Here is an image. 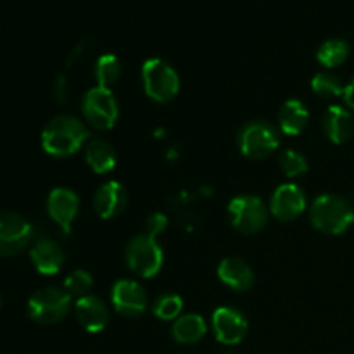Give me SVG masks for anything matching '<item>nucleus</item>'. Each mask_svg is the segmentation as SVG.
I'll use <instances>...</instances> for the list:
<instances>
[{"label":"nucleus","mask_w":354,"mask_h":354,"mask_svg":"<svg viewBox=\"0 0 354 354\" xmlns=\"http://www.w3.org/2000/svg\"><path fill=\"white\" fill-rule=\"evenodd\" d=\"M310 220L311 225L322 234L341 235L354 223V207L344 197L324 194L311 204Z\"/></svg>","instance_id":"f03ea898"},{"label":"nucleus","mask_w":354,"mask_h":354,"mask_svg":"<svg viewBox=\"0 0 354 354\" xmlns=\"http://www.w3.org/2000/svg\"><path fill=\"white\" fill-rule=\"evenodd\" d=\"M207 332V325L204 318L197 313L182 315L173 322L171 335L180 344H197L204 339Z\"/></svg>","instance_id":"412c9836"},{"label":"nucleus","mask_w":354,"mask_h":354,"mask_svg":"<svg viewBox=\"0 0 354 354\" xmlns=\"http://www.w3.org/2000/svg\"><path fill=\"white\" fill-rule=\"evenodd\" d=\"M35 230L26 218L14 211H0V256H16L31 244Z\"/></svg>","instance_id":"1a4fd4ad"},{"label":"nucleus","mask_w":354,"mask_h":354,"mask_svg":"<svg viewBox=\"0 0 354 354\" xmlns=\"http://www.w3.org/2000/svg\"><path fill=\"white\" fill-rule=\"evenodd\" d=\"M322 128L330 142L341 145L346 144L354 135V116L351 111L342 106H330L324 114Z\"/></svg>","instance_id":"f3484780"},{"label":"nucleus","mask_w":354,"mask_h":354,"mask_svg":"<svg viewBox=\"0 0 354 354\" xmlns=\"http://www.w3.org/2000/svg\"><path fill=\"white\" fill-rule=\"evenodd\" d=\"M124 259H127L128 268L144 279L156 277L162 268L165 254H162L161 245L158 244V239L151 234L135 235L124 249Z\"/></svg>","instance_id":"39448f33"},{"label":"nucleus","mask_w":354,"mask_h":354,"mask_svg":"<svg viewBox=\"0 0 354 354\" xmlns=\"http://www.w3.org/2000/svg\"><path fill=\"white\" fill-rule=\"evenodd\" d=\"M211 325H213L216 341H220L225 346H235L244 341L249 328L244 315L230 306H221L214 310Z\"/></svg>","instance_id":"9b49d317"},{"label":"nucleus","mask_w":354,"mask_h":354,"mask_svg":"<svg viewBox=\"0 0 354 354\" xmlns=\"http://www.w3.org/2000/svg\"><path fill=\"white\" fill-rule=\"evenodd\" d=\"M142 85L156 102H169L180 92V76L171 64L162 59H147L142 66Z\"/></svg>","instance_id":"20e7f679"},{"label":"nucleus","mask_w":354,"mask_h":354,"mask_svg":"<svg viewBox=\"0 0 354 354\" xmlns=\"http://www.w3.org/2000/svg\"><path fill=\"white\" fill-rule=\"evenodd\" d=\"M66 95H68V90H66V78L64 76H57V80L54 82V97L57 99V102H66Z\"/></svg>","instance_id":"c85d7f7f"},{"label":"nucleus","mask_w":354,"mask_h":354,"mask_svg":"<svg viewBox=\"0 0 354 354\" xmlns=\"http://www.w3.org/2000/svg\"><path fill=\"white\" fill-rule=\"evenodd\" d=\"M221 354H237V353H232V351H228V353H221Z\"/></svg>","instance_id":"7c9ffc66"},{"label":"nucleus","mask_w":354,"mask_h":354,"mask_svg":"<svg viewBox=\"0 0 354 354\" xmlns=\"http://www.w3.org/2000/svg\"><path fill=\"white\" fill-rule=\"evenodd\" d=\"M0 308H2V297H0Z\"/></svg>","instance_id":"2f4dec72"},{"label":"nucleus","mask_w":354,"mask_h":354,"mask_svg":"<svg viewBox=\"0 0 354 354\" xmlns=\"http://www.w3.org/2000/svg\"><path fill=\"white\" fill-rule=\"evenodd\" d=\"M93 287V277L86 270H75L69 273L64 280V290L71 297H85L90 296V290Z\"/></svg>","instance_id":"bb28decb"},{"label":"nucleus","mask_w":354,"mask_h":354,"mask_svg":"<svg viewBox=\"0 0 354 354\" xmlns=\"http://www.w3.org/2000/svg\"><path fill=\"white\" fill-rule=\"evenodd\" d=\"M82 111L86 123L99 131L114 128L120 118V106L113 90L102 86H93L83 95Z\"/></svg>","instance_id":"0eeeda50"},{"label":"nucleus","mask_w":354,"mask_h":354,"mask_svg":"<svg viewBox=\"0 0 354 354\" xmlns=\"http://www.w3.org/2000/svg\"><path fill=\"white\" fill-rule=\"evenodd\" d=\"M75 315L78 324L90 334L102 332L109 324V308L95 296L80 297L75 303Z\"/></svg>","instance_id":"dca6fc26"},{"label":"nucleus","mask_w":354,"mask_h":354,"mask_svg":"<svg viewBox=\"0 0 354 354\" xmlns=\"http://www.w3.org/2000/svg\"><path fill=\"white\" fill-rule=\"evenodd\" d=\"M277 123H279L280 131L290 137L303 133L310 123V111L306 104L299 99L286 100L277 114Z\"/></svg>","instance_id":"6ab92c4d"},{"label":"nucleus","mask_w":354,"mask_h":354,"mask_svg":"<svg viewBox=\"0 0 354 354\" xmlns=\"http://www.w3.org/2000/svg\"><path fill=\"white\" fill-rule=\"evenodd\" d=\"M121 62L114 54H102L97 57L93 64V76H95L97 86L111 88L121 76Z\"/></svg>","instance_id":"5701e85b"},{"label":"nucleus","mask_w":354,"mask_h":354,"mask_svg":"<svg viewBox=\"0 0 354 354\" xmlns=\"http://www.w3.org/2000/svg\"><path fill=\"white\" fill-rule=\"evenodd\" d=\"M30 258L33 266L41 275H57L66 261V252L57 241L41 237L31 245Z\"/></svg>","instance_id":"4468645a"},{"label":"nucleus","mask_w":354,"mask_h":354,"mask_svg":"<svg viewBox=\"0 0 354 354\" xmlns=\"http://www.w3.org/2000/svg\"><path fill=\"white\" fill-rule=\"evenodd\" d=\"M40 140L52 158H69L90 140V130L76 116L59 114L45 124Z\"/></svg>","instance_id":"f257e3e1"},{"label":"nucleus","mask_w":354,"mask_h":354,"mask_svg":"<svg viewBox=\"0 0 354 354\" xmlns=\"http://www.w3.org/2000/svg\"><path fill=\"white\" fill-rule=\"evenodd\" d=\"M111 303L114 310L127 318H138L145 313L149 306L147 292L135 280H118L111 290Z\"/></svg>","instance_id":"9d476101"},{"label":"nucleus","mask_w":354,"mask_h":354,"mask_svg":"<svg viewBox=\"0 0 354 354\" xmlns=\"http://www.w3.org/2000/svg\"><path fill=\"white\" fill-rule=\"evenodd\" d=\"M349 50H351V47H349L348 41L342 40V38H330L318 47L317 59L325 68H337L349 57Z\"/></svg>","instance_id":"4be33fe9"},{"label":"nucleus","mask_w":354,"mask_h":354,"mask_svg":"<svg viewBox=\"0 0 354 354\" xmlns=\"http://www.w3.org/2000/svg\"><path fill=\"white\" fill-rule=\"evenodd\" d=\"M183 301L176 294H162L152 304V313L156 318L165 322H175L176 318L182 317Z\"/></svg>","instance_id":"393cba45"},{"label":"nucleus","mask_w":354,"mask_h":354,"mask_svg":"<svg viewBox=\"0 0 354 354\" xmlns=\"http://www.w3.org/2000/svg\"><path fill=\"white\" fill-rule=\"evenodd\" d=\"M270 211L259 197L242 194L234 197L228 204V218L234 228L241 234H258L268 223Z\"/></svg>","instance_id":"6e6552de"},{"label":"nucleus","mask_w":354,"mask_h":354,"mask_svg":"<svg viewBox=\"0 0 354 354\" xmlns=\"http://www.w3.org/2000/svg\"><path fill=\"white\" fill-rule=\"evenodd\" d=\"M71 310V296L59 287H44L28 301V315L40 325H54L64 320Z\"/></svg>","instance_id":"423d86ee"},{"label":"nucleus","mask_w":354,"mask_h":354,"mask_svg":"<svg viewBox=\"0 0 354 354\" xmlns=\"http://www.w3.org/2000/svg\"><path fill=\"white\" fill-rule=\"evenodd\" d=\"M78 211L80 199L71 189L57 187V189H54L48 194L47 213L64 235L71 234L73 221L78 216Z\"/></svg>","instance_id":"f8f14e48"},{"label":"nucleus","mask_w":354,"mask_h":354,"mask_svg":"<svg viewBox=\"0 0 354 354\" xmlns=\"http://www.w3.org/2000/svg\"><path fill=\"white\" fill-rule=\"evenodd\" d=\"M344 102H346V106L349 107V109H353L354 111V78L351 80V82L348 83V85H346V90H344Z\"/></svg>","instance_id":"c756f323"},{"label":"nucleus","mask_w":354,"mask_h":354,"mask_svg":"<svg viewBox=\"0 0 354 354\" xmlns=\"http://www.w3.org/2000/svg\"><path fill=\"white\" fill-rule=\"evenodd\" d=\"M85 161L97 175H106L116 166L118 156L113 144L104 138H90L85 147Z\"/></svg>","instance_id":"aec40b11"},{"label":"nucleus","mask_w":354,"mask_h":354,"mask_svg":"<svg viewBox=\"0 0 354 354\" xmlns=\"http://www.w3.org/2000/svg\"><path fill=\"white\" fill-rule=\"evenodd\" d=\"M145 227H147V234L158 237V235L161 234V232H165L166 227H168V218H166L162 213H152L151 216L147 218Z\"/></svg>","instance_id":"cd10ccee"},{"label":"nucleus","mask_w":354,"mask_h":354,"mask_svg":"<svg viewBox=\"0 0 354 354\" xmlns=\"http://www.w3.org/2000/svg\"><path fill=\"white\" fill-rule=\"evenodd\" d=\"M306 209V196L294 183H283L270 199V213L280 221H294Z\"/></svg>","instance_id":"ddd939ff"},{"label":"nucleus","mask_w":354,"mask_h":354,"mask_svg":"<svg viewBox=\"0 0 354 354\" xmlns=\"http://www.w3.org/2000/svg\"><path fill=\"white\" fill-rule=\"evenodd\" d=\"M218 277L225 286L237 292L249 290L254 283V272L241 258H225L218 266Z\"/></svg>","instance_id":"a211bd4d"},{"label":"nucleus","mask_w":354,"mask_h":354,"mask_svg":"<svg viewBox=\"0 0 354 354\" xmlns=\"http://www.w3.org/2000/svg\"><path fill=\"white\" fill-rule=\"evenodd\" d=\"M279 166L282 169V173L289 178H297V176H303L308 171L310 165H308L306 156H303L301 152L294 151V149H286V151L280 152L279 156Z\"/></svg>","instance_id":"a878e982"},{"label":"nucleus","mask_w":354,"mask_h":354,"mask_svg":"<svg viewBox=\"0 0 354 354\" xmlns=\"http://www.w3.org/2000/svg\"><path fill=\"white\" fill-rule=\"evenodd\" d=\"M128 206V192L120 182L102 183L93 196V209L102 220H113L120 216Z\"/></svg>","instance_id":"2eb2a0df"},{"label":"nucleus","mask_w":354,"mask_h":354,"mask_svg":"<svg viewBox=\"0 0 354 354\" xmlns=\"http://www.w3.org/2000/svg\"><path fill=\"white\" fill-rule=\"evenodd\" d=\"M311 90L324 99H335L344 95L346 85L335 73L320 71L311 80Z\"/></svg>","instance_id":"b1692460"},{"label":"nucleus","mask_w":354,"mask_h":354,"mask_svg":"<svg viewBox=\"0 0 354 354\" xmlns=\"http://www.w3.org/2000/svg\"><path fill=\"white\" fill-rule=\"evenodd\" d=\"M237 147L245 158L266 159L280 147V133L270 121H249L239 130Z\"/></svg>","instance_id":"7ed1b4c3"}]
</instances>
